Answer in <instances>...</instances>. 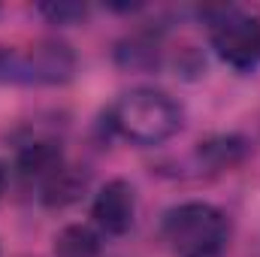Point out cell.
Returning a JSON list of instances; mask_svg holds the SVG:
<instances>
[{
	"label": "cell",
	"mask_w": 260,
	"mask_h": 257,
	"mask_svg": "<svg viewBox=\"0 0 260 257\" xmlns=\"http://www.w3.org/2000/svg\"><path fill=\"white\" fill-rule=\"evenodd\" d=\"M109 127L136 145H160L182 130V106L157 88H133L109 109Z\"/></svg>",
	"instance_id": "obj_1"
},
{
	"label": "cell",
	"mask_w": 260,
	"mask_h": 257,
	"mask_svg": "<svg viewBox=\"0 0 260 257\" xmlns=\"http://www.w3.org/2000/svg\"><path fill=\"white\" fill-rule=\"evenodd\" d=\"M164 239L173 257H224L230 227L212 203H182L164 215Z\"/></svg>",
	"instance_id": "obj_2"
},
{
	"label": "cell",
	"mask_w": 260,
	"mask_h": 257,
	"mask_svg": "<svg viewBox=\"0 0 260 257\" xmlns=\"http://www.w3.org/2000/svg\"><path fill=\"white\" fill-rule=\"evenodd\" d=\"M76 73V55L67 43L37 40L0 46V82L9 85H64Z\"/></svg>",
	"instance_id": "obj_3"
},
{
	"label": "cell",
	"mask_w": 260,
	"mask_h": 257,
	"mask_svg": "<svg viewBox=\"0 0 260 257\" xmlns=\"http://www.w3.org/2000/svg\"><path fill=\"white\" fill-rule=\"evenodd\" d=\"M209 43L215 55L233 70H254L260 64V12L245 6L206 9Z\"/></svg>",
	"instance_id": "obj_4"
},
{
	"label": "cell",
	"mask_w": 260,
	"mask_h": 257,
	"mask_svg": "<svg viewBox=\"0 0 260 257\" xmlns=\"http://www.w3.org/2000/svg\"><path fill=\"white\" fill-rule=\"evenodd\" d=\"M91 218H94V224L106 236H124L133 227V218H136V194H133V185L124 182V179L106 182L97 191L94 203H91Z\"/></svg>",
	"instance_id": "obj_5"
},
{
	"label": "cell",
	"mask_w": 260,
	"mask_h": 257,
	"mask_svg": "<svg viewBox=\"0 0 260 257\" xmlns=\"http://www.w3.org/2000/svg\"><path fill=\"white\" fill-rule=\"evenodd\" d=\"M100 239L88 227H67L55 236V257H97Z\"/></svg>",
	"instance_id": "obj_6"
},
{
	"label": "cell",
	"mask_w": 260,
	"mask_h": 257,
	"mask_svg": "<svg viewBox=\"0 0 260 257\" xmlns=\"http://www.w3.org/2000/svg\"><path fill=\"white\" fill-rule=\"evenodd\" d=\"M40 12L52 21V24H73V21H79V18H85V6H79V3H43L40 6Z\"/></svg>",
	"instance_id": "obj_7"
},
{
	"label": "cell",
	"mask_w": 260,
	"mask_h": 257,
	"mask_svg": "<svg viewBox=\"0 0 260 257\" xmlns=\"http://www.w3.org/2000/svg\"><path fill=\"white\" fill-rule=\"evenodd\" d=\"M6 191V170H3V164H0V197Z\"/></svg>",
	"instance_id": "obj_8"
}]
</instances>
